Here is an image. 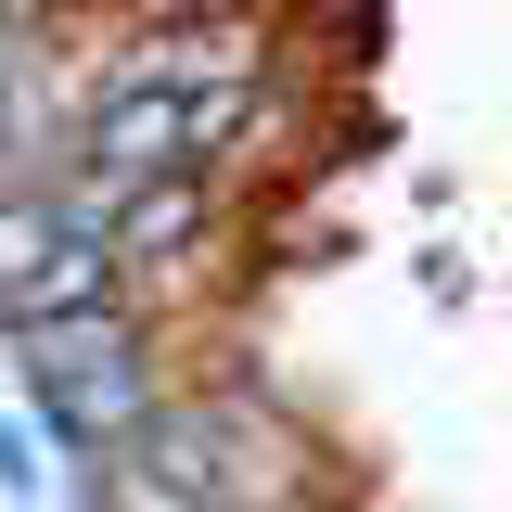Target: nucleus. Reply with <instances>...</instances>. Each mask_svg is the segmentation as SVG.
<instances>
[{
  "mask_svg": "<svg viewBox=\"0 0 512 512\" xmlns=\"http://www.w3.org/2000/svg\"><path fill=\"white\" fill-rule=\"evenodd\" d=\"M308 500V436L256 384H167L116 448H90V512H282Z\"/></svg>",
  "mask_w": 512,
  "mask_h": 512,
  "instance_id": "f03ea898",
  "label": "nucleus"
},
{
  "mask_svg": "<svg viewBox=\"0 0 512 512\" xmlns=\"http://www.w3.org/2000/svg\"><path fill=\"white\" fill-rule=\"evenodd\" d=\"M26 384H39V410H52L77 448H116L128 423L180 384V359H167V320L154 308H103V320L39 333V346H26Z\"/></svg>",
  "mask_w": 512,
  "mask_h": 512,
  "instance_id": "20e7f679",
  "label": "nucleus"
},
{
  "mask_svg": "<svg viewBox=\"0 0 512 512\" xmlns=\"http://www.w3.org/2000/svg\"><path fill=\"white\" fill-rule=\"evenodd\" d=\"M256 116H269V52H256V26L180 13V26H141L116 52H90L52 167L90 192V205L167 192V180H218L256 141Z\"/></svg>",
  "mask_w": 512,
  "mask_h": 512,
  "instance_id": "f257e3e1",
  "label": "nucleus"
},
{
  "mask_svg": "<svg viewBox=\"0 0 512 512\" xmlns=\"http://www.w3.org/2000/svg\"><path fill=\"white\" fill-rule=\"evenodd\" d=\"M141 308L128 295L116 244H103V205L64 180V167H0V333H64V320Z\"/></svg>",
  "mask_w": 512,
  "mask_h": 512,
  "instance_id": "7ed1b4c3",
  "label": "nucleus"
}]
</instances>
